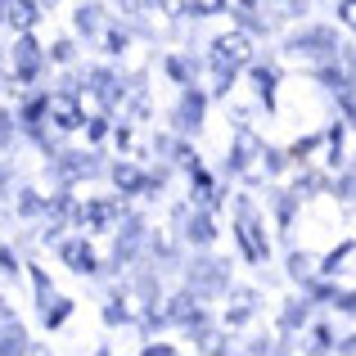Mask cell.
I'll list each match as a JSON object with an SVG mask.
<instances>
[{"instance_id":"cell-1","label":"cell","mask_w":356,"mask_h":356,"mask_svg":"<svg viewBox=\"0 0 356 356\" xmlns=\"http://www.w3.org/2000/svg\"><path fill=\"white\" fill-rule=\"evenodd\" d=\"M257 163H266V149L257 145V136H252L248 127L235 136V167L243 176H257Z\"/></svg>"},{"instance_id":"cell-2","label":"cell","mask_w":356,"mask_h":356,"mask_svg":"<svg viewBox=\"0 0 356 356\" xmlns=\"http://www.w3.org/2000/svg\"><path fill=\"white\" fill-rule=\"evenodd\" d=\"M212 59H217V63H230V68H239V63L248 59V36H243V32L221 36V41L212 45Z\"/></svg>"},{"instance_id":"cell-3","label":"cell","mask_w":356,"mask_h":356,"mask_svg":"<svg viewBox=\"0 0 356 356\" xmlns=\"http://www.w3.org/2000/svg\"><path fill=\"white\" fill-rule=\"evenodd\" d=\"M239 239H243V252H248L252 261L266 257V243H261L257 226H252V212H248V208H239Z\"/></svg>"},{"instance_id":"cell-4","label":"cell","mask_w":356,"mask_h":356,"mask_svg":"<svg viewBox=\"0 0 356 356\" xmlns=\"http://www.w3.org/2000/svg\"><path fill=\"white\" fill-rule=\"evenodd\" d=\"M45 108H50V118H54V122H59V127H63V131H72V127H81V108H77V104H72V99H68V95H50V104H45Z\"/></svg>"},{"instance_id":"cell-5","label":"cell","mask_w":356,"mask_h":356,"mask_svg":"<svg viewBox=\"0 0 356 356\" xmlns=\"http://www.w3.org/2000/svg\"><path fill=\"white\" fill-rule=\"evenodd\" d=\"M190 284H194V289H203V293H217V289H226V275H221L217 261H203V266H194Z\"/></svg>"},{"instance_id":"cell-6","label":"cell","mask_w":356,"mask_h":356,"mask_svg":"<svg viewBox=\"0 0 356 356\" xmlns=\"http://www.w3.org/2000/svg\"><path fill=\"white\" fill-rule=\"evenodd\" d=\"M5 23H9V27H18V32H27V27L36 23L32 5H27V0H5Z\"/></svg>"},{"instance_id":"cell-7","label":"cell","mask_w":356,"mask_h":356,"mask_svg":"<svg viewBox=\"0 0 356 356\" xmlns=\"http://www.w3.org/2000/svg\"><path fill=\"white\" fill-rule=\"evenodd\" d=\"M63 257H68V266L86 270V275H90V270H95V252H90V248H86V243H81V239L63 243Z\"/></svg>"},{"instance_id":"cell-8","label":"cell","mask_w":356,"mask_h":356,"mask_svg":"<svg viewBox=\"0 0 356 356\" xmlns=\"http://www.w3.org/2000/svg\"><path fill=\"white\" fill-rule=\"evenodd\" d=\"M118 217V208L113 203H86V208L77 212V221L81 226H104V221H113Z\"/></svg>"},{"instance_id":"cell-9","label":"cell","mask_w":356,"mask_h":356,"mask_svg":"<svg viewBox=\"0 0 356 356\" xmlns=\"http://www.w3.org/2000/svg\"><path fill=\"white\" fill-rule=\"evenodd\" d=\"M199 118H203V99L190 90V95H185V104H181V127L194 131V127H199Z\"/></svg>"},{"instance_id":"cell-10","label":"cell","mask_w":356,"mask_h":356,"mask_svg":"<svg viewBox=\"0 0 356 356\" xmlns=\"http://www.w3.org/2000/svg\"><path fill=\"white\" fill-rule=\"evenodd\" d=\"M113 181L122 185V190H140V185H145V181H140V172H136L131 163H118V167H113Z\"/></svg>"},{"instance_id":"cell-11","label":"cell","mask_w":356,"mask_h":356,"mask_svg":"<svg viewBox=\"0 0 356 356\" xmlns=\"http://www.w3.org/2000/svg\"><path fill=\"white\" fill-rule=\"evenodd\" d=\"M18 72H23V77L36 72V45L32 41H18Z\"/></svg>"},{"instance_id":"cell-12","label":"cell","mask_w":356,"mask_h":356,"mask_svg":"<svg viewBox=\"0 0 356 356\" xmlns=\"http://www.w3.org/2000/svg\"><path fill=\"white\" fill-rule=\"evenodd\" d=\"M190 316H199V312H194V298H190V293L172 298V312H167V321H190Z\"/></svg>"},{"instance_id":"cell-13","label":"cell","mask_w":356,"mask_h":356,"mask_svg":"<svg viewBox=\"0 0 356 356\" xmlns=\"http://www.w3.org/2000/svg\"><path fill=\"white\" fill-rule=\"evenodd\" d=\"M190 239H194V243H208V239H212V221H208V217H194V221H190Z\"/></svg>"},{"instance_id":"cell-14","label":"cell","mask_w":356,"mask_h":356,"mask_svg":"<svg viewBox=\"0 0 356 356\" xmlns=\"http://www.w3.org/2000/svg\"><path fill=\"white\" fill-rule=\"evenodd\" d=\"M63 172H68V176H90V172H95V163H90V158H77V154H72Z\"/></svg>"},{"instance_id":"cell-15","label":"cell","mask_w":356,"mask_h":356,"mask_svg":"<svg viewBox=\"0 0 356 356\" xmlns=\"http://www.w3.org/2000/svg\"><path fill=\"white\" fill-rule=\"evenodd\" d=\"M5 352H23V330L5 321Z\"/></svg>"},{"instance_id":"cell-16","label":"cell","mask_w":356,"mask_h":356,"mask_svg":"<svg viewBox=\"0 0 356 356\" xmlns=\"http://www.w3.org/2000/svg\"><path fill=\"white\" fill-rule=\"evenodd\" d=\"M68 321V302H54V307H45V325H63Z\"/></svg>"},{"instance_id":"cell-17","label":"cell","mask_w":356,"mask_h":356,"mask_svg":"<svg viewBox=\"0 0 356 356\" xmlns=\"http://www.w3.org/2000/svg\"><path fill=\"white\" fill-rule=\"evenodd\" d=\"M95 18H99L95 9H77V27H81V32H86V36H90V32H95V27H99Z\"/></svg>"},{"instance_id":"cell-18","label":"cell","mask_w":356,"mask_h":356,"mask_svg":"<svg viewBox=\"0 0 356 356\" xmlns=\"http://www.w3.org/2000/svg\"><path fill=\"white\" fill-rule=\"evenodd\" d=\"M289 270H293L298 280H302V275H312V257H302V252H298V257L289 261Z\"/></svg>"},{"instance_id":"cell-19","label":"cell","mask_w":356,"mask_h":356,"mask_svg":"<svg viewBox=\"0 0 356 356\" xmlns=\"http://www.w3.org/2000/svg\"><path fill=\"white\" fill-rule=\"evenodd\" d=\"M339 18H343V23H348L352 32H356V0H343V5H339Z\"/></svg>"},{"instance_id":"cell-20","label":"cell","mask_w":356,"mask_h":356,"mask_svg":"<svg viewBox=\"0 0 356 356\" xmlns=\"http://www.w3.org/2000/svg\"><path fill=\"white\" fill-rule=\"evenodd\" d=\"M307 316V302H289V312H284V325H298Z\"/></svg>"},{"instance_id":"cell-21","label":"cell","mask_w":356,"mask_h":356,"mask_svg":"<svg viewBox=\"0 0 356 356\" xmlns=\"http://www.w3.org/2000/svg\"><path fill=\"white\" fill-rule=\"evenodd\" d=\"M257 86H261V95L270 99V86H275V72H266V68H257Z\"/></svg>"},{"instance_id":"cell-22","label":"cell","mask_w":356,"mask_h":356,"mask_svg":"<svg viewBox=\"0 0 356 356\" xmlns=\"http://www.w3.org/2000/svg\"><path fill=\"white\" fill-rule=\"evenodd\" d=\"M221 5H226V0H194V9H199V14H217Z\"/></svg>"},{"instance_id":"cell-23","label":"cell","mask_w":356,"mask_h":356,"mask_svg":"<svg viewBox=\"0 0 356 356\" xmlns=\"http://www.w3.org/2000/svg\"><path fill=\"white\" fill-rule=\"evenodd\" d=\"M158 5H163V14H172V18H176V14L185 9V0H158Z\"/></svg>"},{"instance_id":"cell-24","label":"cell","mask_w":356,"mask_h":356,"mask_svg":"<svg viewBox=\"0 0 356 356\" xmlns=\"http://www.w3.org/2000/svg\"><path fill=\"white\" fill-rule=\"evenodd\" d=\"M54 59H59V63H68V59H72V45H68V41H63V45H54Z\"/></svg>"},{"instance_id":"cell-25","label":"cell","mask_w":356,"mask_h":356,"mask_svg":"<svg viewBox=\"0 0 356 356\" xmlns=\"http://www.w3.org/2000/svg\"><path fill=\"white\" fill-rule=\"evenodd\" d=\"M339 348H343V352H356V339H343V343H339Z\"/></svg>"},{"instance_id":"cell-26","label":"cell","mask_w":356,"mask_h":356,"mask_svg":"<svg viewBox=\"0 0 356 356\" xmlns=\"http://www.w3.org/2000/svg\"><path fill=\"white\" fill-rule=\"evenodd\" d=\"M239 5H248V9H252V5H257V0H239Z\"/></svg>"}]
</instances>
